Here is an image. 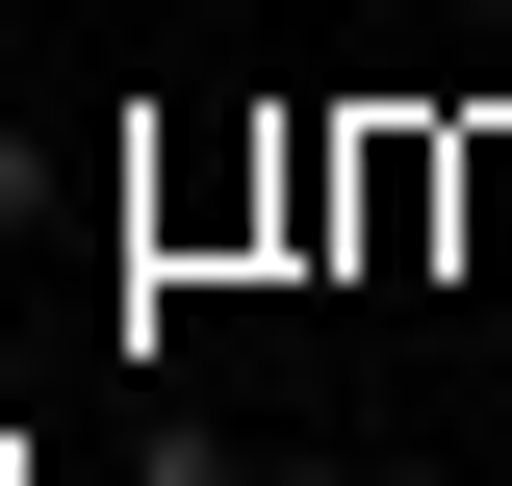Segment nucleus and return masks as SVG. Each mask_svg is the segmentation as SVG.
I'll list each match as a JSON object with an SVG mask.
<instances>
[{"label":"nucleus","instance_id":"f257e3e1","mask_svg":"<svg viewBox=\"0 0 512 486\" xmlns=\"http://www.w3.org/2000/svg\"><path fill=\"white\" fill-rule=\"evenodd\" d=\"M154 486H256V435H205V410H154Z\"/></svg>","mask_w":512,"mask_h":486}]
</instances>
